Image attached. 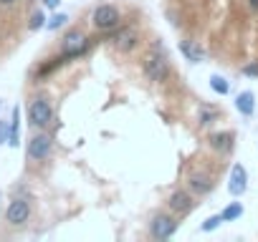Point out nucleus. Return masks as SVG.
I'll return each mask as SVG.
<instances>
[{"mask_svg": "<svg viewBox=\"0 0 258 242\" xmlns=\"http://www.w3.org/2000/svg\"><path fill=\"white\" fill-rule=\"evenodd\" d=\"M28 118H31V124L38 127V129L48 127L51 121H53V106H51V101L43 98V96L33 98L31 106H28Z\"/></svg>", "mask_w": 258, "mask_h": 242, "instance_id": "obj_1", "label": "nucleus"}, {"mask_svg": "<svg viewBox=\"0 0 258 242\" xmlns=\"http://www.w3.org/2000/svg\"><path fill=\"white\" fill-rule=\"evenodd\" d=\"M142 68H145V76H147L150 81H155V83L165 81V78H167V73H170L167 58H165L162 53H157V51H152V53H147V56H145Z\"/></svg>", "mask_w": 258, "mask_h": 242, "instance_id": "obj_2", "label": "nucleus"}, {"mask_svg": "<svg viewBox=\"0 0 258 242\" xmlns=\"http://www.w3.org/2000/svg\"><path fill=\"white\" fill-rule=\"evenodd\" d=\"M119 21H121V16L114 6H99L91 13V23H94L96 31H111V28L119 26Z\"/></svg>", "mask_w": 258, "mask_h": 242, "instance_id": "obj_3", "label": "nucleus"}, {"mask_svg": "<svg viewBox=\"0 0 258 242\" xmlns=\"http://www.w3.org/2000/svg\"><path fill=\"white\" fill-rule=\"evenodd\" d=\"M28 217H31V204H28V199H23V197H16V199L8 204V209H6V222L13 224V227L28 222Z\"/></svg>", "mask_w": 258, "mask_h": 242, "instance_id": "obj_4", "label": "nucleus"}, {"mask_svg": "<svg viewBox=\"0 0 258 242\" xmlns=\"http://www.w3.org/2000/svg\"><path fill=\"white\" fill-rule=\"evenodd\" d=\"M84 51H86V36H84L81 31L66 33V38L61 41V53H63L66 58H79Z\"/></svg>", "mask_w": 258, "mask_h": 242, "instance_id": "obj_5", "label": "nucleus"}, {"mask_svg": "<svg viewBox=\"0 0 258 242\" xmlns=\"http://www.w3.org/2000/svg\"><path fill=\"white\" fill-rule=\"evenodd\" d=\"M175 229H177V222L170 214H157L150 224V232H152L155 239H170L175 234Z\"/></svg>", "mask_w": 258, "mask_h": 242, "instance_id": "obj_6", "label": "nucleus"}, {"mask_svg": "<svg viewBox=\"0 0 258 242\" xmlns=\"http://www.w3.org/2000/svg\"><path fill=\"white\" fill-rule=\"evenodd\" d=\"M51 149H53V139H51L48 134H36V137L28 142V157H31L33 162L46 159V157L51 154Z\"/></svg>", "mask_w": 258, "mask_h": 242, "instance_id": "obj_7", "label": "nucleus"}, {"mask_svg": "<svg viewBox=\"0 0 258 242\" xmlns=\"http://www.w3.org/2000/svg\"><path fill=\"white\" fill-rule=\"evenodd\" d=\"M111 41H114L119 53H132L137 48V43H140V33L135 28H119V33Z\"/></svg>", "mask_w": 258, "mask_h": 242, "instance_id": "obj_8", "label": "nucleus"}, {"mask_svg": "<svg viewBox=\"0 0 258 242\" xmlns=\"http://www.w3.org/2000/svg\"><path fill=\"white\" fill-rule=\"evenodd\" d=\"M245 189H248V172H245V167L235 164V167L230 169V179H228V192H230L233 197H240V194H243Z\"/></svg>", "mask_w": 258, "mask_h": 242, "instance_id": "obj_9", "label": "nucleus"}, {"mask_svg": "<svg viewBox=\"0 0 258 242\" xmlns=\"http://www.w3.org/2000/svg\"><path fill=\"white\" fill-rule=\"evenodd\" d=\"M167 204H170V209H172L175 214H180V217L190 214V212H192V207H195L192 197H190L187 192H182V189L172 192V194H170V199H167Z\"/></svg>", "mask_w": 258, "mask_h": 242, "instance_id": "obj_10", "label": "nucleus"}, {"mask_svg": "<svg viewBox=\"0 0 258 242\" xmlns=\"http://www.w3.org/2000/svg\"><path fill=\"white\" fill-rule=\"evenodd\" d=\"M187 187H190V192H195V194H208V192L213 189V179H210L205 172H195V174H190Z\"/></svg>", "mask_w": 258, "mask_h": 242, "instance_id": "obj_11", "label": "nucleus"}, {"mask_svg": "<svg viewBox=\"0 0 258 242\" xmlns=\"http://www.w3.org/2000/svg\"><path fill=\"white\" fill-rule=\"evenodd\" d=\"M180 53L187 61H192V63H203L205 61V51H203V46L198 41H182L180 43Z\"/></svg>", "mask_w": 258, "mask_h": 242, "instance_id": "obj_12", "label": "nucleus"}, {"mask_svg": "<svg viewBox=\"0 0 258 242\" xmlns=\"http://www.w3.org/2000/svg\"><path fill=\"white\" fill-rule=\"evenodd\" d=\"M235 108H238L243 116H250V113L255 111V96H253V91H240L238 98H235Z\"/></svg>", "mask_w": 258, "mask_h": 242, "instance_id": "obj_13", "label": "nucleus"}, {"mask_svg": "<svg viewBox=\"0 0 258 242\" xmlns=\"http://www.w3.org/2000/svg\"><path fill=\"white\" fill-rule=\"evenodd\" d=\"M210 147L215 149V152H230L233 149V134L230 132H220V134H213L210 137Z\"/></svg>", "mask_w": 258, "mask_h": 242, "instance_id": "obj_14", "label": "nucleus"}, {"mask_svg": "<svg viewBox=\"0 0 258 242\" xmlns=\"http://www.w3.org/2000/svg\"><path fill=\"white\" fill-rule=\"evenodd\" d=\"M18 134H21V108H13V118H11V132H8V144L18 147Z\"/></svg>", "mask_w": 258, "mask_h": 242, "instance_id": "obj_15", "label": "nucleus"}, {"mask_svg": "<svg viewBox=\"0 0 258 242\" xmlns=\"http://www.w3.org/2000/svg\"><path fill=\"white\" fill-rule=\"evenodd\" d=\"M220 214H223V222H233V219H238V217L243 214V204H240V202H233V204H228Z\"/></svg>", "mask_w": 258, "mask_h": 242, "instance_id": "obj_16", "label": "nucleus"}, {"mask_svg": "<svg viewBox=\"0 0 258 242\" xmlns=\"http://www.w3.org/2000/svg\"><path fill=\"white\" fill-rule=\"evenodd\" d=\"M210 88H213L215 93L225 96V93L230 91V83H228V81H225L223 76H218V73H215V76H210Z\"/></svg>", "mask_w": 258, "mask_h": 242, "instance_id": "obj_17", "label": "nucleus"}, {"mask_svg": "<svg viewBox=\"0 0 258 242\" xmlns=\"http://www.w3.org/2000/svg\"><path fill=\"white\" fill-rule=\"evenodd\" d=\"M220 222H223V214H213V217H208V219L200 224V229H203V232H213L215 227H220Z\"/></svg>", "mask_w": 258, "mask_h": 242, "instance_id": "obj_18", "label": "nucleus"}, {"mask_svg": "<svg viewBox=\"0 0 258 242\" xmlns=\"http://www.w3.org/2000/svg\"><path fill=\"white\" fill-rule=\"evenodd\" d=\"M46 26V18H43V13H33L31 16V23H28V28L31 31H38V28H43Z\"/></svg>", "mask_w": 258, "mask_h": 242, "instance_id": "obj_19", "label": "nucleus"}, {"mask_svg": "<svg viewBox=\"0 0 258 242\" xmlns=\"http://www.w3.org/2000/svg\"><path fill=\"white\" fill-rule=\"evenodd\" d=\"M66 21H69V18H66V16H63V13H58V16H53V18H51V21H48V23H46V26H48V28H51V31H56V28H61V26H63V23H66Z\"/></svg>", "mask_w": 258, "mask_h": 242, "instance_id": "obj_20", "label": "nucleus"}, {"mask_svg": "<svg viewBox=\"0 0 258 242\" xmlns=\"http://www.w3.org/2000/svg\"><path fill=\"white\" fill-rule=\"evenodd\" d=\"M243 73H245V76H253V78H258V61H255V63H248V66H243Z\"/></svg>", "mask_w": 258, "mask_h": 242, "instance_id": "obj_21", "label": "nucleus"}, {"mask_svg": "<svg viewBox=\"0 0 258 242\" xmlns=\"http://www.w3.org/2000/svg\"><path fill=\"white\" fill-rule=\"evenodd\" d=\"M8 124H6V121H0V144H3V142H8Z\"/></svg>", "mask_w": 258, "mask_h": 242, "instance_id": "obj_22", "label": "nucleus"}, {"mask_svg": "<svg viewBox=\"0 0 258 242\" xmlns=\"http://www.w3.org/2000/svg\"><path fill=\"white\" fill-rule=\"evenodd\" d=\"M213 118H215V113H213V111H203V113H200V124H210Z\"/></svg>", "mask_w": 258, "mask_h": 242, "instance_id": "obj_23", "label": "nucleus"}, {"mask_svg": "<svg viewBox=\"0 0 258 242\" xmlns=\"http://www.w3.org/2000/svg\"><path fill=\"white\" fill-rule=\"evenodd\" d=\"M18 0H0V8H13Z\"/></svg>", "mask_w": 258, "mask_h": 242, "instance_id": "obj_24", "label": "nucleus"}, {"mask_svg": "<svg viewBox=\"0 0 258 242\" xmlns=\"http://www.w3.org/2000/svg\"><path fill=\"white\" fill-rule=\"evenodd\" d=\"M58 3H61V0H43L46 8H58Z\"/></svg>", "mask_w": 258, "mask_h": 242, "instance_id": "obj_25", "label": "nucleus"}, {"mask_svg": "<svg viewBox=\"0 0 258 242\" xmlns=\"http://www.w3.org/2000/svg\"><path fill=\"white\" fill-rule=\"evenodd\" d=\"M248 3H250V8H253V11H258V0H248Z\"/></svg>", "mask_w": 258, "mask_h": 242, "instance_id": "obj_26", "label": "nucleus"}, {"mask_svg": "<svg viewBox=\"0 0 258 242\" xmlns=\"http://www.w3.org/2000/svg\"><path fill=\"white\" fill-rule=\"evenodd\" d=\"M0 106H3V103H0Z\"/></svg>", "mask_w": 258, "mask_h": 242, "instance_id": "obj_27", "label": "nucleus"}]
</instances>
